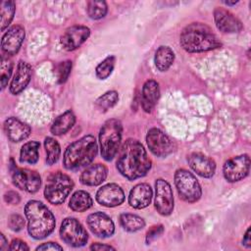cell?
Here are the masks:
<instances>
[{"mask_svg": "<svg viewBox=\"0 0 251 251\" xmlns=\"http://www.w3.org/2000/svg\"><path fill=\"white\" fill-rule=\"evenodd\" d=\"M153 192L149 184L138 183L130 190L128 203L134 209H143L150 204Z\"/></svg>", "mask_w": 251, "mask_h": 251, "instance_id": "20", "label": "cell"}, {"mask_svg": "<svg viewBox=\"0 0 251 251\" xmlns=\"http://www.w3.org/2000/svg\"><path fill=\"white\" fill-rule=\"evenodd\" d=\"M189 167L202 177H211L216 171L214 160L201 153H192L188 156Z\"/></svg>", "mask_w": 251, "mask_h": 251, "instance_id": "18", "label": "cell"}, {"mask_svg": "<svg viewBox=\"0 0 251 251\" xmlns=\"http://www.w3.org/2000/svg\"><path fill=\"white\" fill-rule=\"evenodd\" d=\"M10 250H29V247L26 245V243L21 239H14L10 246Z\"/></svg>", "mask_w": 251, "mask_h": 251, "instance_id": "39", "label": "cell"}, {"mask_svg": "<svg viewBox=\"0 0 251 251\" xmlns=\"http://www.w3.org/2000/svg\"><path fill=\"white\" fill-rule=\"evenodd\" d=\"M74 187L72 178L60 172L51 174L45 184L44 196L54 205L62 204Z\"/></svg>", "mask_w": 251, "mask_h": 251, "instance_id": "6", "label": "cell"}, {"mask_svg": "<svg viewBox=\"0 0 251 251\" xmlns=\"http://www.w3.org/2000/svg\"><path fill=\"white\" fill-rule=\"evenodd\" d=\"M214 19L217 27L223 32L234 33L242 29L241 22L229 11L224 8H217L214 11Z\"/></svg>", "mask_w": 251, "mask_h": 251, "instance_id": "17", "label": "cell"}, {"mask_svg": "<svg viewBox=\"0 0 251 251\" xmlns=\"http://www.w3.org/2000/svg\"><path fill=\"white\" fill-rule=\"evenodd\" d=\"M115 66V57L114 56H108L106 59H104L95 70L96 75L100 79H106L113 72Z\"/></svg>", "mask_w": 251, "mask_h": 251, "instance_id": "33", "label": "cell"}, {"mask_svg": "<svg viewBox=\"0 0 251 251\" xmlns=\"http://www.w3.org/2000/svg\"><path fill=\"white\" fill-rule=\"evenodd\" d=\"M36 250H63V247L55 242H45L37 246Z\"/></svg>", "mask_w": 251, "mask_h": 251, "instance_id": "40", "label": "cell"}, {"mask_svg": "<svg viewBox=\"0 0 251 251\" xmlns=\"http://www.w3.org/2000/svg\"><path fill=\"white\" fill-rule=\"evenodd\" d=\"M118 100H119L118 92L111 90V91L104 93L100 97H98V99L96 100L95 103L99 109H101L102 111H107L108 109L115 106L117 104Z\"/></svg>", "mask_w": 251, "mask_h": 251, "instance_id": "32", "label": "cell"}, {"mask_svg": "<svg viewBox=\"0 0 251 251\" xmlns=\"http://www.w3.org/2000/svg\"><path fill=\"white\" fill-rule=\"evenodd\" d=\"M175 184L179 197L188 203H194L201 197L202 190L197 178L188 171L179 169L175 174Z\"/></svg>", "mask_w": 251, "mask_h": 251, "instance_id": "7", "label": "cell"}, {"mask_svg": "<svg viewBox=\"0 0 251 251\" xmlns=\"http://www.w3.org/2000/svg\"><path fill=\"white\" fill-rule=\"evenodd\" d=\"M146 142L150 151L157 157H166L174 150L171 139L156 127L149 129L146 135Z\"/></svg>", "mask_w": 251, "mask_h": 251, "instance_id": "12", "label": "cell"}, {"mask_svg": "<svg viewBox=\"0 0 251 251\" xmlns=\"http://www.w3.org/2000/svg\"><path fill=\"white\" fill-rule=\"evenodd\" d=\"M8 226L14 231H20L25 226V220L18 214H13L8 219Z\"/></svg>", "mask_w": 251, "mask_h": 251, "instance_id": "36", "label": "cell"}, {"mask_svg": "<svg viewBox=\"0 0 251 251\" xmlns=\"http://www.w3.org/2000/svg\"><path fill=\"white\" fill-rule=\"evenodd\" d=\"M90 35V29L84 25H74L65 30L61 36V44L64 49L73 51L78 48Z\"/></svg>", "mask_w": 251, "mask_h": 251, "instance_id": "14", "label": "cell"}, {"mask_svg": "<svg viewBox=\"0 0 251 251\" xmlns=\"http://www.w3.org/2000/svg\"><path fill=\"white\" fill-rule=\"evenodd\" d=\"M226 5H234V4H236L237 3V1H233V2H228V1H226L225 2Z\"/></svg>", "mask_w": 251, "mask_h": 251, "instance_id": "44", "label": "cell"}, {"mask_svg": "<svg viewBox=\"0 0 251 251\" xmlns=\"http://www.w3.org/2000/svg\"><path fill=\"white\" fill-rule=\"evenodd\" d=\"M250 158L248 155H240L227 160L223 168L225 178L229 182L238 181L249 174Z\"/></svg>", "mask_w": 251, "mask_h": 251, "instance_id": "9", "label": "cell"}, {"mask_svg": "<svg viewBox=\"0 0 251 251\" xmlns=\"http://www.w3.org/2000/svg\"><path fill=\"white\" fill-rule=\"evenodd\" d=\"M120 224L124 229L129 232H135L145 226V222L141 217L127 213H124L120 216Z\"/></svg>", "mask_w": 251, "mask_h": 251, "instance_id": "28", "label": "cell"}, {"mask_svg": "<svg viewBox=\"0 0 251 251\" xmlns=\"http://www.w3.org/2000/svg\"><path fill=\"white\" fill-rule=\"evenodd\" d=\"M4 200L6 203L11 204V205H17L21 201V197L19 193L16 191H8L4 194Z\"/></svg>", "mask_w": 251, "mask_h": 251, "instance_id": "38", "label": "cell"}, {"mask_svg": "<svg viewBox=\"0 0 251 251\" xmlns=\"http://www.w3.org/2000/svg\"><path fill=\"white\" fill-rule=\"evenodd\" d=\"M95 137L85 135L69 145L64 153L63 164L68 170H76L89 165L97 154Z\"/></svg>", "mask_w": 251, "mask_h": 251, "instance_id": "4", "label": "cell"}, {"mask_svg": "<svg viewBox=\"0 0 251 251\" xmlns=\"http://www.w3.org/2000/svg\"><path fill=\"white\" fill-rule=\"evenodd\" d=\"M25 215L28 233L34 239L45 238L54 230L55 217L43 203L37 200L28 201L25 207Z\"/></svg>", "mask_w": 251, "mask_h": 251, "instance_id": "3", "label": "cell"}, {"mask_svg": "<svg viewBox=\"0 0 251 251\" xmlns=\"http://www.w3.org/2000/svg\"><path fill=\"white\" fill-rule=\"evenodd\" d=\"M9 246H8V241L6 240L4 234H0V249L1 250H6L8 249Z\"/></svg>", "mask_w": 251, "mask_h": 251, "instance_id": "43", "label": "cell"}, {"mask_svg": "<svg viewBox=\"0 0 251 251\" xmlns=\"http://www.w3.org/2000/svg\"><path fill=\"white\" fill-rule=\"evenodd\" d=\"M60 235L66 243L74 247H81L88 240L86 230L75 218H66L63 220L60 227Z\"/></svg>", "mask_w": 251, "mask_h": 251, "instance_id": "8", "label": "cell"}, {"mask_svg": "<svg viewBox=\"0 0 251 251\" xmlns=\"http://www.w3.org/2000/svg\"><path fill=\"white\" fill-rule=\"evenodd\" d=\"M16 11V5L14 1H2L1 2V30H4L12 22Z\"/></svg>", "mask_w": 251, "mask_h": 251, "instance_id": "30", "label": "cell"}, {"mask_svg": "<svg viewBox=\"0 0 251 251\" xmlns=\"http://www.w3.org/2000/svg\"><path fill=\"white\" fill-rule=\"evenodd\" d=\"M71 70H72V62L67 60L64 62L59 63V65L56 68V73H57V77H58V82L59 83H64L70 74H71Z\"/></svg>", "mask_w": 251, "mask_h": 251, "instance_id": "35", "label": "cell"}, {"mask_svg": "<svg viewBox=\"0 0 251 251\" xmlns=\"http://www.w3.org/2000/svg\"><path fill=\"white\" fill-rule=\"evenodd\" d=\"M179 43L189 53L210 51L221 46V42L212 29L202 23H192L186 25L180 33Z\"/></svg>", "mask_w": 251, "mask_h": 251, "instance_id": "2", "label": "cell"}, {"mask_svg": "<svg viewBox=\"0 0 251 251\" xmlns=\"http://www.w3.org/2000/svg\"><path fill=\"white\" fill-rule=\"evenodd\" d=\"M31 77V67L24 61H20L10 84V92L19 94L28 84Z\"/></svg>", "mask_w": 251, "mask_h": 251, "instance_id": "21", "label": "cell"}, {"mask_svg": "<svg viewBox=\"0 0 251 251\" xmlns=\"http://www.w3.org/2000/svg\"><path fill=\"white\" fill-rule=\"evenodd\" d=\"M87 14L93 20H99L107 14L108 7L105 1H89L87 3Z\"/></svg>", "mask_w": 251, "mask_h": 251, "instance_id": "31", "label": "cell"}, {"mask_svg": "<svg viewBox=\"0 0 251 251\" xmlns=\"http://www.w3.org/2000/svg\"><path fill=\"white\" fill-rule=\"evenodd\" d=\"M13 183L20 189L29 193L36 192L41 185V177L35 171L14 168L12 172Z\"/></svg>", "mask_w": 251, "mask_h": 251, "instance_id": "11", "label": "cell"}, {"mask_svg": "<svg viewBox=\"0 0 251 251\" xmlns=\"http://www.w3.org/2000/svg\"><path fill=\"white\" fill-rule=\"evenodd\" d=\"M93 204L90 194L84 190L75 191L70 200V208L75 212H84Z\"/></svg>", "mask_w": 251, "mask_h": 251, "instance_id": "25", "label": "cell"}, {"mask_svg": "<svg viewBox=\"0 0 251 251\" xmlns=\"http://www.w3.org/2000/svg\"><path fill=\"white\" fill-rule=\"evenodd\" d=\"M175 54L168 46H160L155 53V65L161 72L167 71L174 63Z\"/></svg>", "mask_w": 251, "mask_h": 251, "instance_id": "26", "label": "cell"}, {"mask_svg": "<svg viewBox=\"0 0 251 251\" xmlns=\"http://www.w3.org/2000/svg\"><path fill=\"white\" fill-rule=\"evenodd\" d=\"M13 70V63L11 59L8 56H2L1 57V69H0V79H1V87L2 89L5 88V86L8 83V80L11 76Z\"/></svg>", "mask_w": 251, "mask_h": 251, "instance_id": "34", "label": "cell"}, {"mask_svg": "<svg viewBox=\"0 0 251 251\" xmlns=\"http://www.w3.org/2000/svg\"><path fill=\"white\" fill-rule=\"evenodd\" d=\"M3 127L7 137L13 142H20L27 138L31 131L30 127L26 124L21 122L15 117L8 118L4 122Z\"/></svg>", "mask_w": 251, "mask_h": 251, "instance_id": "19", "label": "cell"}, {"mask_svg": "<svg viewBox=\"0 0 251 251\" xmlns=\"http://www.w3.org/2000/svg\"><path fill=\"white\" fill-rule=\"evenodd\" d=\"M97 202L105 207H115L121 205L125 200L123 189L116 183L103 185L96 192Z\"/></svg>", "mask_w": 251, "mask_h": 251, "instance_id": "16", "label": "cell"}, {"mask_svg": "<svg viewBox=\"0 0 251 251\" xmlns=\"http://www.w3.org/2000/svg\"><path fill=\"white\" fill-rule=\"evenodd\" d=\"M87 225L92 233L101 238L111 236L115 231V225L111 218L102 212L92 213L87 217Z\"/></svg>", "mask_w": 251, "mask_h": 251, "instance_id": "13", "label": "cell"}, {"mask_svg": "<svg viewBox=\"0 0 251 251\" xmlns=\"http://www.w3.org/2000/svg\"><path fill=\"white\" fill-rule=\"evenodd\" d=\"M108 170L102 164H94L87 167L80 175V182L84 185L96 186L101 184L107 177Z\"/></svg>", "mask_w": 251, "mask_h": 251, "instance_id": "22", "label": "cell"}, {"mask_svg": "<svg viewBox=\"0 0 251 251\" xmlns=\"http://www.w3.org/2000/svg\"><path fill=\"white\" fill-rule=\"evenodd\" d=\"M25 28L22 25H13L3 35L1 40L2 51L8 55H15L21 48L25 39Z\"/></svg>", "mask_w": 251, "mask_h": 251, "instance_id": "15", "label": "cell"}, {"mask_svg": "<svg viewBox=\"0 0 251 251\" xmlns=\"http://www.w3.org/2000/svg\"><path fill=\"white\" fill-rule=\"evenodd\" d=\"M242 242H243V245H244L245 247H247V248H249V247L251 246V240H250V227H248V229L246 230V232H245V235H244V237H243Z\"/></svg>", "mask_w": 251, "mask_h": 251, "instance_id": "42", "label": "cell"}, {"mask_svg": "<svg viewBox=\"0 0 251 251\" xmlns=\"http://www.w3.org/2000/svg\"><path fill=\"white\" fill-rule=\"evenodd\" d=\"M75 123V116L71 111L68 110L62 115H60L53 122L51 126V132L55 135H61L70 130Z\"/></svg>", "mask_w": 251, "mask_h": 251, "instance_id": "24", "label": "cell"}, {"mask_svg": "<svg viewBox=\"0 0 251 251\" xmlns=\"http://www.w3.org/2000/svg\"><path fill=\"white\" fill-rule=\"evenodd\" d=\"M117 169L130 180L144 176L149 172L151 160L138 140L127 139L123 143L117 159Z\"/></svg>", "mask_w": 251, "mask_h": 251, "instance_id": "1", "label": "cell"}, {"mask_svg": "<svg viewBox=\"0 0 251 251\" xmlns=\"http://www.w3.org/2000/svg\"><path fill=\"white\" fill-rule=\"evenodd\" d=\"M91 250H115V248L111 245H106V244H101V243H94L90 246Z\"/></svg>", "mask_w": 251, "mask_h": 251, "instance_id": "41", "label": "cell"}, {"mask_svg": "<svg viewBox=\"0 0 251 251\" xmlns=\"http://www.w3.org/2000/svg\"><path fill=\"white\" fill-rule=\"evenodd\" d=\"M46 150V162L48 165L55 164L60 157L61 149L58 141L52 137H46L44 140Z\"/></svg>", "mask_w": 251, "mask_h": 251, "instance_id": "29", "label": "cell"}, {"mask_svg": "<svg viewBox=\"0 0 251 251\" xmlns=\"http://www.w3.org/2000/svg\"><path fill=\"white\" fill-rule=\"evenodd\" d=\"M123 126L119 120L111 119L105 122L99 132L101 156L111 161L117 154L122 140Z\"/></svg>", "mask_w": 251, "mask_h": 251, "instance_id": "5", "label": "cell"}, {"mask_svg": "<svg viewBox=\"0 0 251 251\" xmlns=\"http://www.w3.org/2000/svg\"><path fill=\"white\" fill-rule=\"evenodd\" d=\"M160 96V88L157 81L153 79L147 80L142 88L141 94V106L143 110L150 113L155 107Z\"/></svg>", "mask_w": 251, "mask_h": 251, "instance_id": "23", "label": "cell"}, {"mask_svg": "<svg viewBox=\"0 0 251 251\" xmlns=\"http://www.w3.org/2000/svg\"><path fill=\"white\" fill-rule=\"evenodd\" d=\"M164 231V226L162 225L152 226L146 233V243L150 244L153 240L158 238Z\"/></svg>", "mask_w": 251, "mask_h": 251, "instance_id": "37", "label": "cell"}, {"mask_svg": "<svg viewBox=\"0 0 251 251\" xmlns=\"http://www.w3.org/2000/svg\"><path fill=\"white\" fill-rule=\"evenodd\" d=\"M155 208L159 214L169 216L174 210V196L170 183L162 178L156 180L155 183Z\"/></svg>", "mask_w": 251, "mask_h": 251, "instance_id": "10", "label": "cell"}, {"mask_svg": "<svg viewBox=\"0 0 251 251\" xmlns=\"http://www.w3.org/2000/svg\"><path fill=\"white\" fill-rule=\"evenodd\" d=\"M40 144L37 141H28L22 146L20 161L22 163L35 164L38 161V150Z\"/></svg>", "mask_w": 251, "mask_h": 251, "instance_id": "27", "label": "cell"}]
</instances>
